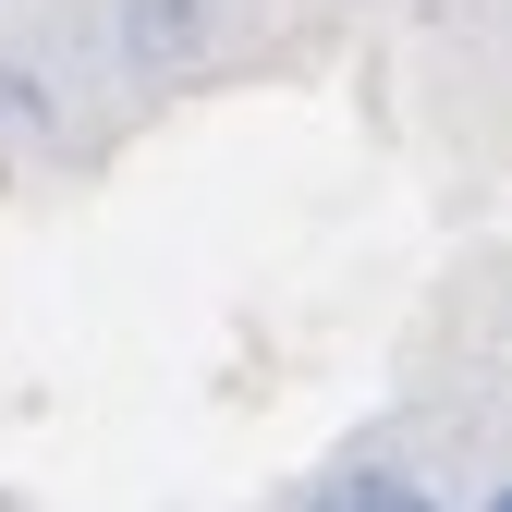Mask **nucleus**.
Returning a JSON list of instances; mask_svg holds the SVG:
<instances>
[{
    "mask_svg": "<svg viewBox=\"0 0 512 512\" xmlns=\"http://www.w3.org/2000/svg\"><path fill=\"white\" fill-rule=\"evenodd\" d=\"M37 110H49V98H37L25 74H0V122H37Z\"/></svg>",
    "mask_w": 512,
    "mask_h": 512,
    "instance_id": "nucleus-3",
    "label": "nucleus"
},
{
    "mask_svg": "<svg viewBox=\"0 0 512 512\" xmlns=\"http://www.w3.org/2000/svg\"><path fill=\"white\" fill-rule=\"evenodd\" d=\"M208 37V0H122V49H147V61H183Z\"/></svg>",
    "mask_w": 512,
    "mask_h": 512,
    "instance_id": "nucleus-2",
    "label": "nucleus"
},
{
    "mask_svg": "<svg viewBox=\"0 0 512 512\" xmlns=\"http://www.w3.org/2000/svg\"><path fill=\"white\" fill-rule=\"evenodd\" d=\"M305 512H439V500H427V476H403V464H342V476H317Z\"/></svg>",
    "mask_w": 512,
    "mask_h": 512,
    "instance_id": "nucleus-1",
    "label": "nucleus"
}]
</instances>
